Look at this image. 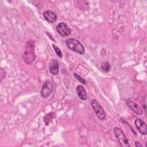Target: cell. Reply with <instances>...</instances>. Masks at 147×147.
Wrapping results in <instances>:
<instances>
[{
  "label": "cell",
  "mask_w": 147,
  "mask_h": 147,
  "mask_svg": "<svg viewBox=\"0 0 147 147\" xmlns=\"http://www.w3.org/2000/svg\"><path fill=\"white\" fill-rule=\"evenodd\" d=\"M22 59L25 63L28 64H31L36 59L34 52V41L30 40L27 41L25 51L23 53Z\"/></svg>",
  "instance_id": "cell-1"
},
{
  "label": "cell",
  "mask_w": 147,
  "mask_h": 147,
  "mask_svg": "<svg viewBox=\"0 0 147 147\" xmlns=\"http://www.w3.org/2000/svg\"><path fill=\"white\" fill-rule=\"evenodd\" d=\"M65 44L69 49L80 55H83L84 53V47L82 43L76 39L72 38L67 39L65 41Z\"/></svg>",
  "instance_id": "cell-2"
},
{
  "label": "cell",
  "mask_w": 147,
  "mask_h": 147,
  "mask_svg": "<svg viewBox=\"0 0 147 147\" xmlns=\"http://www.w3.org/2000/svg\"><path fill=\"white\" fill-rule=\"evenodd\" d=\"M114 134L121 146L123 147H130L129 141L123 131L119 127H115L114 129Z\"/></svg>",
  "instance_id": "cell-3"
},
{
  "label": "cell",
  "mask_w": 147,
  "mask_h": 147,
  "mask_svg": "<svg viewBox=\"0 0 147 147\" xmlns=\"http://www.w3.org/2000/svg\"><path fill=\"white\" fill-rule=\"evenodd\" d=\"M91 105L94 112L100 120H105L106 118V113L96 99L91 100Z\"/></svg>",
  "instance_id": "cell-4"
},
{
  "label": "cell",
  "mask_w": 147,
  "mask_h": 147,
  "mask_svg": "<svg viewBox=\"0 0 147 147\" xmlns=\"http://www.w3.org/2000/svg\"><path fill=\"white\" fill-rule=\"evenodd\" d=\"M56 30L58 33L63 37L68 36L71 33V29L68 25L63 22H60L56 26Z\"/></svg>",
  "instance_id": "cell-5"
},
{
  "label": "cell",
  "mask_w": 147,
  "mask_h": 147,
  "mask_svg": "<svg viewBox=\"0 0 147 147\" xmlns=\"http://www.w3.org/2000/svg\"><path fill=\"white\" fill-rule=\"evenodd\" d=\"M53 86L51 82L47 80L42 85V87L41 90L40 95L42 98H47L51 94Z\"/></svg>",
  "instance_id": "cell-6"
},
{
  "label": "cell",
  "mask_w": 147,
  "mask_h": 147,
  "mask_svg": "<svg viewBox=\"0 0 147 147\" xmlns=\"http://www.w3.org/2000/svg\"><path fill=\"white\" fill-rule=\"evenodd\" d=\"M135 125L138 131L143 135H146L147 133V126L146 123L141 119H136L134 121Z\"/></svg>",
  "instance_id": "cell-7"
},
{
  "label": "cell",
  "mask_w": 147,
  "mask_h": 147,
  "mask_svg": "<svg viewBox=\"0 0 147 147\" xmlns=\"http://www.w3.org/2000/svg\"><path fill=\"white\" fill-rule=\"evenodd\" d=\"M126 104H127V106L129 107H130L137 114L141 115L142 114V110L141 108L135 102H134L130 99H128L126 101Z\"/></svg>",
  "instance_id": "cell-8"
},
{
  "label": "cell",
  "mask_w": 147,
  "mask_h": 147,
  "mask_svg": "<svg viewBox=\"0 0 147 147\" xmlns=\"http://www.w3.org/2000/svg\"><path fill=\"white\" fill-rule=\"evenodd\" d=\"M43 16L47 21L51 23L55 22L57 18L56 14L54 11L51 10L45 11L43 13Z\"/></svg>",
  "instance_id": "cell-9"
},
{
  "label": "cell",
  "mask_w": 147,
  "mask_h": 147,
  "mask_svg": "<svg viewBox=\"0 0 147 147\" xmlns=\"http://www.w3.org/2000/svg\"><path fill=\"white\" fill-rule=\"evenodd\" d=\"M49 71L53 75H56L59 73V63L55 59H52L49 64Z\"/></svg>",
  "instance_id": "cell-10"
},
{
  "label": "cell",
  "mask_w": 147,
  "mask_h": 147,
  "mask_svg": "<svg viewBox=\"0 0 147 147\" xmlns=\"http://www.w3.org/2000/svg\"><path fill=\"white\" fill-rule=\"evenodd\" d=\"M76 92L79 98L83 100H86L87 98V94L84 88L81 86L78 85L76 87Z\"/></svg>",
  "instance_id": "cell-11"
},
{
  "label": "cell",
  "mask_w": 147,
  "mask_h": 147,
  "mask_svg": "<svg viewBox=\"0 0 147 147\" xmlns=\"http://www.w3.org/2000/svg\"><path fill=\"white\" fill-rule=\"evenodd\" d=\"M101 68L103 71H104L105 72H109L110 70V68H111V66H110V63L109 62L103 63L102 64Z\"/></svg>",
  "instance_id": "cell-12"
},
{
  "label": "cell",
  "mask_w": 147,
  "mask_h": 147,
  "mask_svg": "<svg viewBox=\"0 0 147 147\" xmlns=\"http://www.w3.org/2000/svg\"><path fill=\"white\" fill-rule=\"evenodd\" d=\"M53 114V113H50L45 116L44 121L46 125H48V123L51 122V119L53 118V115H52Z\"/></svg>",
  "instance_id": "cell-13"
},
{
  "label": "cell",
  "mask_w": 147,
  "mask_h": 147,
  "mask_svg": "<svg viewBox=\"0 0 147 147\" xmlns=\"http://www.w3.org/2000/svg\"><path fill=\"white\" fill-rule=\"evenodd\" d=\"M52 47L56 52V53L57 54V55L60 57H62V53L60 49L59 48H58L56 45H55V44H52Z\"/></svg>",
  "instance_id": "cell-14"
},
{
  "label": "cell",
  "mask_w": 147,
  "mask_h": 147,
  "mask_svg": "<svg viewBox=\"0 0 147 147\" xmlns=\"http://www.w3.org/2000/svg\"><path fill=\"white\" fill-rule=\"evenodd\" d=\"M74 76L75 77V78H76L77 80H78L80 82H81L82 83H83V84H86V81L83 78H82L79 75L77 74L76 73H74Z\"/></svg>",
  "instance_id": "cell-15"
},
{
  "label": "cell",
  "mask_w": 147,
  "mask_h": 147,
  "mask_svg": "<svg viewBox=\"0 0 147 147\" xmlns=\"http://www.w3.org/2000/svg\"><path fill=\"white\" fill-rule=\"evenodd\" d=\"M135 146H137V147H139V146H141V144H140L139 142H137V141H136L135 142Z\"/></svg>",
  "instance_id": "cell-16"
}]
</instances>
